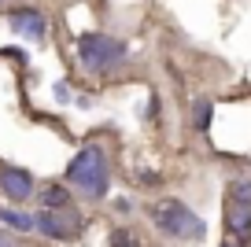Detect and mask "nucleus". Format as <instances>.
Masks as SVG:
<instances>
[{
	"label": "nucleus",
	"mask_w": 251,
	"mask_h": 247,
	"mask_svg": "<svg viewBox=\"0 0 251 247\" xmlns=\"http://www.w3.org/2000/svg\"><path fill=\"white\" fill-rule=\"evenodd\" d=\"M0 222L15 232H33L37 229V218L33 214H23V210H11V207H0Z\"/></svg>",
	"instance_id": "8"
},
{
	"label": "nucleus",
	"mask_w": 251,
	"mask_h": 247,
	"mask_svg": "<svg viewBox=\"0 0 251 247\" xmlns=\"http://www.w3.org/2000/svg\"><path fill=\"white\" fill-rule=\"evenodd\" d=\"M0 192L11 203H26L33 196V177L26 170H19V166H4L0 170Z\"/></svg>",
	"instance_id": "6"
},
{
	"label": "nucleus",
	"mask_w": 251,
	"mask_h": 247,
	"mask_svg": "<svg viewBox=\"0 0 251 247\" xmlns=\"http://www.w3.org/2000/svg\"><path fill=\"white\" fill-rule=\"evenodd\" d=\"M67 181L78 188L85 199H103L111 188V159L100 144H85L71 162H67Z\"/></svg>",
	"instance_id": "1"
},
{
	"label": "nucleus",
	"mask_w": 251,
	"mask_h": 247,
	"mask_svg": "<svg viewBox=\"0 0 251 247\" xmlns=\"http://www.w3.org/2000/svg\"><path fill=\"white\" fill-rule=\"evenodd\" d=\"M8 26H11V33H19L23 41H45V33H48V19H45V11H37V8L8 11Z\"/></svg>",
	"instance_id": "5"
},
{
	"label": "nucleus",
	"mask_w": 251,
	"mask_h": 247,
	"mask_svg": "<svg viewBox=\"0 0 251 247\" xmlns=\"http://www.w3.org/2000/svg\"><path fill=\"white\" fill-rule=\"evenodd\" d=\"M211 115H214V100H211V96H200V100L192 103V129L207 133V129H211Z\"/></svg>",
	"instance_id": "9"
},
{
	"label": "nucleus",
	"mask_w": 251,
	"mask_h": 247,
	"mask_svg": "<svg viewBox=\"0 0 251 247\" xmlns=\"http://www.w3.org/2000/svg\"><path fill=\"white\" fill-rule=\"evenodd\" d=\"M129 48L126 41L107 37V33H81L78 37V59L89 74H111L118 63H126Z\"/></svg>",
	"instance_id": "3"
},
{
	"label": "nucleus",
	"mask_w": 251,
	"mask_h": 247,
	"mask_svg": "<svg viewBox=\"0 0 251 247\" xmlns=\"http://www.w3.org/2000/svg\"><path fill=\"white\" fill-rule=\"evenodd\" d=\"M33 218H37L41 236H48V240H74L81 232V225H85V218H81L74 207H67V210H41V214H33Z\"/></svg>",
	"instance_id": "4"
},
{
	"label": "nucleus",
	"mask_w": 251,
	"mask_h": 247,
	"mask_svg": "<svg viewBox=\"0 0 251 247\" xmlns=\"http://www.w3.org/2000/svg\"><path fill=\"white\" fill-rule=\"evenodd\" d=\"M148 214H151V225H155L163 236H170V240H181V244H200V240L207 236L203 218H196V210L188 207V203L174 199V196L151 203Z\"/></svg>",
	"instance_id": "2"
},
{
	"label": "nucleus",
	"mask_w": 251,
	"mask_h": 247,
	"mask_svg": "<svg viewBox=\"0 0 251 247\" xmlns=\"http://www.w3.org/2000/svg\"><path fill=\"white\" fill-rule=\"evenodd\" d=\"M226 247H240V244H236V240H229V244H226Z\"/></svg>",
	"instance_id": "13"
},
{
	"label": "nucleus",
	"mask_w": 251,
	"mask_h": 247,
	"mask_svg": "<svg viewBox=\"0 0 251 247\" xmlns=\"http://www.w3.org/2000/svg\"><path fill=\"white\" fill-rule=\"evenodd\" d=\"M226 203H236V207H251V177H236L229 185V199Z\"/></svg>",
	"instance_id": "10"
},
{
	"label": "nucleus",
	"mask_w": 251,
	"mask_h": 247,
	"mask_svg": "<svg viewBox=\"0 0 251 247\" xmlns=\"http://www.w3.org/2000/svg\"><path fill=\"white\" fill-rule=\"evenodd\" d=\"M111 247H141V244H137V236L129 229H115L111 232Z\"/></svg>",
	"instance_id": "11"
},
{
	"label": "nucleus",
	"mask_w": 251,
	"mask_h": 247,
	"mask_svg": "<svg viewBox=\"0 0 251 247\" xmlns=\"http://www.w3.org/2000/svg\"><path fill=\"white\" fill-rule=\"evenodd\" d=\"M0 247H15V244H11V240H0Z\"/></svg>",
	"instance_id": "12"
},
{
	"label": "nucleus",
	"mask_w": 251,
	"mask_h": 247,
	"mask_svg": "<svg viewBox=\"0 0 251 247\" xmlns=\"http://www.w3.org/2000/svg\"><path fill=\"white\" fill-rule=\"evenodd\" d=\"M71 207V192L63 185H45L41 188V210H67Z\"/></svg>",
	"instance_id": "7"
}]
</instances>
